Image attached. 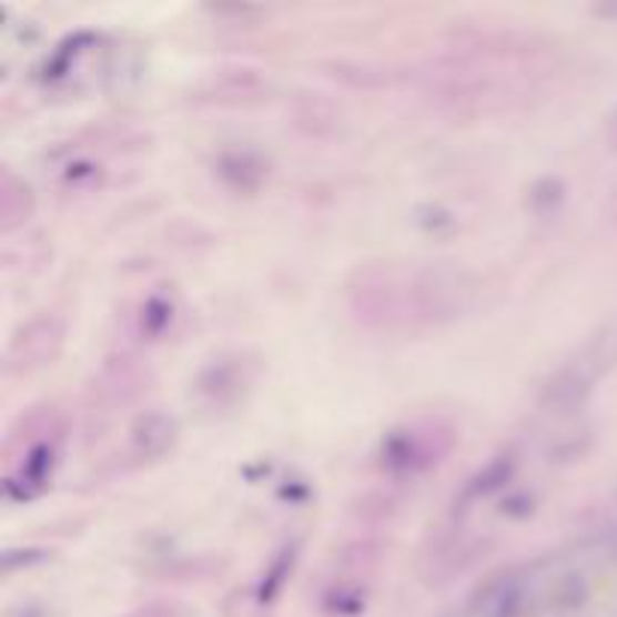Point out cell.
<instances>
[{"label": "cell", "mask_w": 617, "mask_h": 617, "mask_svg": "<svg viewBox=\"0 0 617 617\" xmlns=\"http://www.w3.org/2000/svg\"><path fill=\"white\" fill-rule=\"evenodd\" d=\"M467 277L439 265H367L350 283V311L362 325L416 332L449 323L471 304Z\"/></svg>", "instance_id": "6da1fadb"}, {"label": "cell", "mask_w": 617, "mask_h": 617, "mask_svg": "<svg viewBox=\"0 0 617 617\" xmlns=\"http://www.w3.org/2000/svg\"><path fill=\"white\" fill-rule=\"evenodd\" d=\"M61 455V418L52 407L37 409L21 418V431H12L3 452L7 492L16 500H31L52 482Z\"/></svg>", "instance_id": "7a4b0ae2"}, {"label": "cell", "mask_w": 617, "mask_h": 617, "mask_svg": "<svg viewBox=\"0 0 617 617\" xmlns=\"http://www.w3.org/2000/svg\"><path fill=\"white\" fill-rule=\"evenodd\" d=\"M63 346V323L54 316H37L10 341L7 350V374H33L52 365Z\"/></svg>", "instance_id": "3957f363"}, {"label": "cell", "mask_w": 617, "mask_h": 617, "mask_svg": "<svg viewBox=\"0 0 617 617\" xmlns=\"http://www.w3.org/2000/svg\"><path fill=\"white\" fill-rule=\"evenodd\" d=\"M172 437H175V428H172V422H169L166 416L142 418L136 428L130 431L124 461H130L133 467H139V464H145V461L160 458V455L172 446Z\"/></svg>", "instance_id": "277c9868"}, {"label": "cell", "mask_w": 617, "mask_h": 617, "mask_svg": "<svg viewBox=\"0 0 617 617\" xmlns=\"http://www.w3.org/2000/svg\"><path fill=\"white\" fill-rule=\"evenodd\" d=\"M31 214L33 196L28 184H21L19 179H12L10 172H3V181H0V226H3V232L21 226Z\"/></svg>", "instance_id": "5b68a950"}]
</instances>
